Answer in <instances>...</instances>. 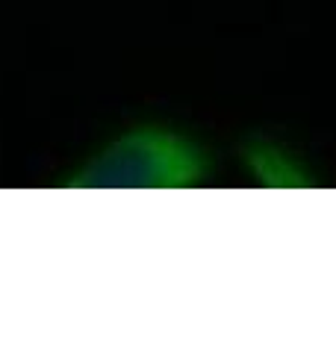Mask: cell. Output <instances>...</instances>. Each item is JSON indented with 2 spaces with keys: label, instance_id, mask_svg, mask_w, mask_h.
Returning <instances> with one entry per match:
<instances>
[{
  "label": "cell",
  "instance_id": "obj_1",
  "mask_svg": "<svg viewBox=\"0 0 336 354\" xmlns=\"http://www.w3.org/2000/svg\"><path fill=\"white\" fill-rule=\"evenodd\" d=\"M212 174H216V157L198 136L162 121H139L109 136L80 165L53 180V186L71 192H183L207 186Z\"/></svg>",
  "mask_w": 336,
  "mask_h": 354
}]
</instances>
